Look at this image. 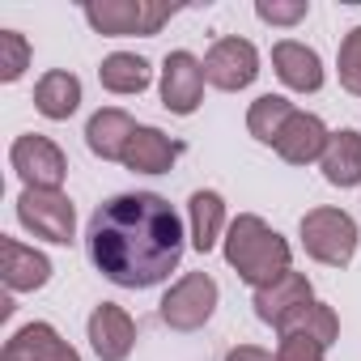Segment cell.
<instances>
[{
	"instance_id": "obj_1",
	"label": "cell",
	"mask_w": 361,
	"mask_h": 361,
	"mask_svg": "<svg viewBox=\"0 0 361 361\" xmlns=\"http://www.w3.org/2000/svg\"><path fill=\"white\" fill-rule=\"evenodd\" d=\"M183 217L157 192H123L98 204L85 230L90 264L119 289H153L183 259Z\"/></svg>"
},
{
	"instance_id": "obj_2",
	"label": "cell",
	"mask_w": 361,
	"mask_h": 361,
	"mask_svg": "<svg viewBox=\"0 0 361 361\" xmlns=\"http://www.w3.org/2000/svg\"><path fill=\"white\" fill-rule=\"evenodd\" d=\"M226 264L238 272V281H247L251 289H268L272 281H281L293 268V251L289 243L255 213H238L221 238Z\"/></svg>"
},
{
	"instance_id": "obj_3",
	"label": "cell",
	"mask_w": 361,
	"mask_h": 361,
	"mask_svg": "<svg viewBox=\"0 0 361 361\" xmlns=\"http://www.w3.org/2000/svg\"><path fill=\"white\" fill-rule=\"evenodd\" d=\"M298 234H302V247L314 264L323 268H348L353 255H357V221L353 213L344 209H331V204H319L310 209L302 221H298Z\"/></svg>"
},
{
	"instance_id": "obj_4",
	"label": "cell",
	"mask_w": 361,
	"mask_h": 361,
	"mask_svg": "<svg viewBox=\"0 0 361 361\" xmlns=\"http://www.w3.org/2000/svg\"><path fill=\"white\" fill-rule=\"evenodd\" d=\"M81 13L106 39H128V35L153 39L178 9L174 5H157V0H90Z\"/></svg>"
},
{
	"instance_id": "obj_5",
	"label": "cell",
	"mask_w": 361,
	"mask_h": 361,
	"mask_svg": "<svg viewBox=\"0 0 361 361\" xmlns=\"http://www.w3.org/2000/svg\"><path fill=\"white\" fill-rule=\"evenodd\" d=\"M217 302H221L217 281H213L209 272H188V276H178V281L166 289L157 314H161V323H166L170 331H200V327L213 319Z\"/></svg>"
},
{
	"instance_id": "obj_6",
	"label": "cell",
	"mask_w": 361,
	"mask_h": 361,
	"mask_svg": "<svg viewBox=\"0 0 361 361\" xmlns=\"http://www.w3.org/2000/svg\"><path fill=\"white\" fill-rule=\"evenodd\" d=\"M18 221L26 234L51 243V247H68L77 238V209L64 192H35L26 188L18 196Z\"/></svg>"
},
{
	"instance_id": "obj_7",
	"label": "cell",
	"mask_w": 361,
	"mask_h": 361,
	"mask_svg": "<svg viewBox=\"0 0 361 361\" xmlns=\"http://www.w3.org/2000/svg\"><path fill=\"white\" fill-rule=\"evenodd\" d=\"M9 166L35 192H60V183L68 178V157L60 153V145L51 136H39V132H26V136L13 140Z\"/></svg>"
},
{
	"instance_id": "obj_8",
	"label": "cell",
	"mask_w": 361,
	"mask_h": 361,
	"mask_svg": "<svg viewBox=\"0 0 361 361\" xmlns=\"http://www.w3.org/2000/svg\"><path fill=\"white\" fill-rule=\"evenodd\" d=\"M259 77V51L251 39H238V35H226L209 47L204 56V81L221 94H238L247 90L251 81Z\"/></svg>"
},
{
	"instance_id": "obj_9",
	"label": "cell",
	"mask_w": 361,
	"mask_h": 361,
	"mask_svg": "<svg viewBox=\"0 0 361 361\" xmlns=\"http://www.w3.org/2000/svg\"><path fill=\"white\" fill-rule=\"evenodd\" d=\"M204 60L192 51H170L161 60V106L170 115H196L204 102Z\"/></svg>"
},
{
	"instance_id": "obj_10",
	"label": "cell",
	"mask_w": 361,
	"mask_h": 361,
	"mask_svg": "<svg viewBox=\"0 0 361 361\" xmlns=\"http://www.w3.org/2000/svg\"><path fill=\"white\" fill-rule=\"evenodd\" d=\"M85 336L98 361H128L136 348V323L119 302H98L85 323Z\"/></svg>"
},
{
	"instance_id": "obj_11",
	"label": "cell",
	"mask_w": 361,
	"mask_h": 361,
	"mask_svg": "<svg viewBox=\"0 0 361 361\" xmlns=\"http://www.w3.org/2000/svg\"><path fill=\"white\" fill-rule=\"evenodd\" d=\"M314 302V285H310V276L306 272H285L281 281H272L268 289H255V319L259 323H268V327H281L285 319H293L302 306H310Z\"/></svg>"
},
{
	"instance_id": "obj_12",
	"label": "cell",
	"mask_w": 361,
	"mask_h": 361,
	"mask_svg": "<svg viewBox=\"0 0 361 361\" xmlns=\"http://www.w3.org/2000/svg\"><path fill=\"white\" fill-rule=\"evenodd\" d=\"M0 361H81V353L51 323H26L5 340Z\"/></svg>"
},
{
	"instance_id": "obj_13",
	"label": "cell",
	"mask_w": 361,
	"mask_h": 361,
	"mask_svg": "<svg viewBox=\"0 0 361 361\" xmlns=\"http://www.w3.org/2000/svg\"><path fill=\"white\" fill-rule=\"evenodd\" d=\"M0 276L9 293H35L51 281V259L18 238H0Z\"/></svg>"
},
{
	"instance_id": "obj_14",
	"label": "cell",
	"mask_w": 361,
	"mask_h": 361,
	"mask_svg": "<svg viewBox=\"0 0 361 361\" xmlns=\"http://www.w3.org/2000/svg\"><path fill=\"white\" fill-rule=\"evenodd\" d=\"M272 68H276L281 85H289L293 94H319L323 90V60L314 47H306L298 39H281L272 47Z\"/></svg>"
},
{
	"instance_id": "obj_15",
	"label": "cell",
	"mask_w": 361,
	"mask_h": 361,
	"mask_svg": "<svg viewBox=\"0 0 361 361\" xmlns=\"http://www.w3.org/2000/svg\"><path fill=\"white\" fill-rule=\"evenodd\" d=\"M327 140H331V132H327V123H323L319 115L293 111V119L285 123V132H281V140H276V153H281V161H289V166H310V161H323Z\"/></svg>"
},
{
	"instance_id": "obj_16",
	"label": "cell",
	"mask_w": 361,
	"mask_h": 361,
	"mask_svg": "<svg viewBox=\"0 0 361 361\" xmlns=\"http://www.w3.org/2000/svg\"><path fill=\"white\" fill-rule=\"evenodd\" d=\"M178 157H183V140H170L161 128H149V123H140L123 149V166L136 174H166Z\"/></svg>"
},
{
	"instance_id": "obj_17",
	"label": "cell",
	"mask_w": 361,
	"mask_h": 361,
	"mask_svg": "<svg viewBox=\"0 0 361 361\" xmlns=\"http://www.w3.org/2000/svg\"><path fill=\"white\" fill-rule=\"evenodd\" d=\"M136 128H140V123H132L128 111L102 106V111H94L90 123H85V145H90V153L102 157V161H123V149H128V140H132Z\"/></svg>"
},
{
	"instance_id": "obj_18",
	"label": "cell",
	"mask_w": 361,
	"mask_h": 361,
	"mask_svg": "<svg viewBox=\"0 0 361 361\" xmlns=\"http://www.w3.org/2000/svg\"><path fill=\"white\" fill-rule=\"evenodd\" d=\"M230 230V217H226V200L221 192H192L188 200V238L200 255H209Z\"/></svg>"
},
{
	"instance_id": "obj_19",
	"label": "cell",
	"mask_w": 361,
	"mask_h": 361,
	"mask_svg": "<svg viewBox=\"0 0 361 361\" xmlns=\"http://www.w3.org/2000/svg\"><path fill=\"white\" fill-rule=\"evenodd\" d=\"M319 170H323V178H327L331 188H344V192L348 188H361V132L357 128L331 132Z\"/></svg>"
},
{
	"instance_id": "obj_20",
	"label": "cell",
	"mask_w": 361,
	"mask_h": 361,
	"mask_svg": "<svg viewBox=\"0 0 361 361\" xmlns=\"http://www.w3.org/2000/svg\"><path fill=\"white\" fill-rule=\"evenodd\" d=\"M77 106H81V77H77V73L51 68V73L39 77V85H35V111H39L43 119L60 123V119L77 115Z\"/></svg>"
},
{
	"instance_id": "obj_21",
	"label": "cell",
	"mask_w": 361,
	"mask_h": 361,
	"mask_svg": "<svg viewBox=\"0 0 361 361\" xmlns=\"http://www.w3.org/2000/svg\"><path fill=\"white\" fill-rule=\"evenodd\" d=\"M98 81H102L106 94L128 98V94L149 90V81H153V64H149L145 56H136V51H111V56L98 64Z\"/></svg>"
},
{
	"instance_id": "obj_22",
	"label": "cell",
	"mask_w": 361,
	"mask_h": 361,
	"mask_svg": "<svg viewBox=\"0 0 361 361\" xmlns=\"http://www.w3.org/2000/svg\"><path fill=\"white\" fill-rule=\"evenodd\" d=\"M293 102L289 98H281V94H259L255 102H251V111H247V132L259 140V145H272L276 149V140H281V132H285V123L293 119Z\"/></svg>"
},
{
	"instance_id": "obj_23",
	"label": "cell",
	"mask_w": 361,
	"mask_h": 361,
	"mask_svg": "<svg viewBox=\"0 0 361 361\" xmlns=\"http://www.w3.org/2000/svg\"><path fill=\"white\" fill-rule=\"evenodd\" d=\"M276 331H302V336H314L323 348H331V344L340 340V319H336V310H331L327 302H310V306H302L293 319H285Z\"/></svg>"
},
{
	"instance_id": "obj_24",
	"label": "cell",
	"mask_w": 361,
	"mask_h": 361,
	"mask_svg": "<svg viewBox=\"0 0 361 361\" xmlns=\"http://www.w3.org/2000/svg\"><path fill=\"white\" fill-rule=\"evenodd\" d=\"M30 68V43L22 30H0V81L13 85Z\"/></svg>"
},
{
	"instance_id": "obj_25",
	"label": "cell",
	"mask_w": 361,
	"mask_h": 361,
	"mask_svg": "<svg viewBox=\"0 0 361 361\" xmlns=\"http://www.w3.org/2000/svg\"><path fill=\"white\" fill-rule=\"evenodd\" d=\"M336 73H340V85L361 98V26H353L340 43V56H336Z\"/></svg>"
},
{
	"instance_id": "obj_26",
	"label": "cell",
	"mask_w": 361,
	"mask_h": 361,
	"mask_svg": "<svg viewBox=\"0 0 361 361\" xmlns=\"http://www.w3.org/2000/svg\"><path fill=\"white\" fill-rule=\"evenodd\" d=\"M306 13H310V0H259L255 5V18L268 26H298L306 22Z\"/></svg>"
},
{
	"instance_id": "obj_27",
	"label": "cell",
	"mask_w": 361,
	"mask_h": 361,
	"mask_svg": "<svg viewBox=\"0 0 361 361\" xmlns=\"http://www.w3.org/2000/svg\"><path fill=\"white\" fill-rule=\"evenodd\" d=\"M276 361H327V348H323L314 336L281 331V340H276Z\"/></svg>"
},
{
	"instance_id": "obj_28",
	"label": "cell",
	"mask_w": 361,
	"mask_h": 361,
	"mask_svg": "<svg viewBox=\"0 0 361 361\" xmlns=\"http://www.w3.org/2000/svg\"><path fill=\"white\" fill-rule=\"evenodd\" d=\"M226 361H276V357L268 348H259V344H238V348L226 353Z\"/></svg>"
}]
</instances>
